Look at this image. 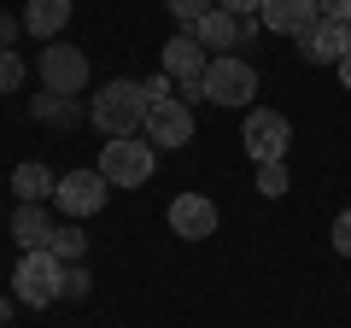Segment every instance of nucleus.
Segmentation results:
<instances>
[{"label": "nucleus", "mask_w": 351, "mask_h": 328, "mask_svg": "<svg viewBox=\"0 0 351 328\" xmlns=\"http://www.w3.org/2000/svg\"><path fill=\"white\" fill-rule=\"evenodd\" d=\"M147 112H152L147 82H129V76H112V82L88 100V117H94V124H100V135H112V141L141 135V129H147Z\"/></svg>", "instance_id": "obj_1"}, {"label": "nucleus", "mask_w": 351, "mask_h": 328, "mask_svg": "<svg viewBox=\"0 0 351 328\" xmlns=\"http://www.w3.org/2000/svg\"><path fill=\"white\" fill-rule=\"evenodd\" d=\"M112 188H147L152 170H158V147L147 135H123V141H106L100 164H94Z\"/></svg>", "instance_id": "obj_2"}, {"label": "nucleus", "mask_w": 351, "mask_h": 328, "mask_svg": "<svg viewBox=\"0 0 351 328\" xmlns=\"http://www.w3.org/2000/svg\"><path fill=\"white\" fill-rule=\"evenodd\" d=\"M12 299L29 305V311L64 299V264H59L53 253H24V264L12 270Z\"/></svg>", "instance_id": "obj_3"}, {"label": "nucleus", "mask_w": 351, "mask_h": 328, "mask_svg": "<svg viewBox=\"0 0 351 328\" xmlns=\"http://www.w3.org/2000/svg\"><path fill=\"white\" fill-rule=\"evenodd\" d=\"M252 94H258V71H252L246 59L217 53V59L205 65V100L211 106H252Z\"/></svg>", "instance_id": "obj_4"}, {"label": "nucleus", "mask_w": 351, "mask_h": 328, "mask_svg": "<svg viewBox=\"0 0 351 328\" xmlns=\"http://www.w3.org/2000/svg\"><path fill=\"white\" fill-rule=\"evenodd\" d=\"M240 141H246V159L252 164H276V159H287V147H293V124L281 112H269V106H252Z\"/></svg>", "instance_id": "obj_5"}, {"label": "nucleus", "mask_w": 351, "mask_h": 328, "mask_svg": "<svg viewBox=\"0 0 351 328\" xmlns=\"http://www.w3.org/2000/svg\"><path fill=\"white\" fill-rule=\"evenodd\" d=\"M41 82H47V94H82V89H88V59H82V47L47 41V47H41Z\"/></svg>", "instance_id": "obj_6"}, {"label": "nucleus", "mask_w": 351, "mask_h": 328, "mask_svg": "<svg viewBox=\"0 0 351 328\" xmlns=\"http://www.w3.org/2000/svg\"><path fill=\"white\" fill-rule=\"evenodd\" d=\"M106 194H112V182L100 176V170H71V176H59V211L64 217H94L106 211Z\"/></svg>", "instance_id": "obj_7"}, {"label": "nucleus", "mask_w": 351, "mask_h": 328, "mask_svg": "<svg viewBox=\"0 0 351 328\" xmlns=\"http://www.w3.org/2000/svg\"><path fill=\"white\" fill-rule=\"evenodd\" d=\"M141 135H147L158 152H164V147H188V141H193V112L176 100V94H170V100H152L147 129H141Z\"/></svg>", "instance_id": "obj_8"}, {"label": "nucleus", "mask_w": 351, "mask_h": 328, "mask_svg": "<svg viewBox=\"0 0 351 328\" xmlns=\"http://www.w3.org/2000/svg\"><path fill=\"white\" fill-rule=\"evenodd\" d=\"M258 24H263V18H234V12H223V6H217V12H205L188 36L199 41L205 53H211V47H246V41L258 36Z\"/></svg>", "instance_id": "obj_9"}, {"label": "nucleus", "mask_w": 351, "mask_h": 328, "mask_svg": "<svg viewBox=\"0 0 351 328\" xmlns=\"http://www.w3.org/2000/svg\"><path fill=\"white\" fill-rule=\"evenodd\" d=\"M299 53L311 65H339L351 53V24H339V18H316V24L299 36Z\"/></svg>", "instance_id": "obj_10"}, {"label": "nucleus", "mask_w": 351, "mask_h": 328, "mask_svg": "<svg viewBox=\"0 0 351 328\" xmlns=\"http://www.w3.org/2000/svg\"><path fill=\"white\" fill-rule=\"evenodd\" d=\"M170 229L182 240H211L217 235V205L205 194H176L170 200Z\"/></svg>", "instance_id": "obj_11"}, {"label": "nucleus", "mask_w": 351, "mask_h": 328, "mask_svg": "<svg viewBox=\"0 0 351 328\" xmlns=\"http://www.w3.org/2000/svg\"><path fill=\"white\" fill-rule=\"evenodd\" d=\"M263 30H276V36H293L299 41L304 30L322 18V0H263Z\"/></svg>", "instance_id": "obj_12"}, {"label": "nucleus", "mask_w": 351, "mask_h": 328, "mask_svg": "<svg viewBox=\"0 0 351 328\" xmlns=\"http://www.w3.org/2000/svg\"><path fill=\"white\" fill-rule=\"evenodd\" d=\"M53 235H59V223L47 217V205H18L12 211V240L24 253H53Z\"/></svg>", "instance_id": "obj_13"}, {"label": "nucleus", "mask_w": 351, "mask_h": 328, "mask_svg": "<svg viewBox=\"0 0 351 328\" xmlns=\"http://www.w3.org/2000/svg\"><path fill=\"white\" fill-rule=\"evenodd\" d=\"M205 65H211V53H205L193 36H176V41H164V76L188 82V76H205Z\"/></svg>", "instance_id": "obj_14"}, {"label": "nucleus", "mask_w": 351, "mask_h": 328, "mask_svg": "<svg viewBox=\"0 0 351 328\" xmlns=\"http://www.w3.org/2000/svg\"><path fill=\"white\" fill-rule=\"evenodd\" d=\"M12 194H18V205H41V200H53V194H59V176H53L47 164H18L12 170Z\"/></svg>", "instance_id": "obj_15"}, {"label": "nucleus", "mask_w": 351, "mask_h": 328, "mask_svg": "<svg viewBox=\"0 0 351 328\" xmlns=\"http://www.w3.org/2000/svg\"><path fill=\"white\" fill-rule=\"evenodd\" d=\"M64 24H71V0H29L24 6V30L41 41H59Z\"/></svg>", "instance_id": "obj_16"}, {"label": "nucleus", "mask_w": 351, "mask_h": 328, "mask_svg": "<svg viewBox=\"0 0 351 328\" xmlns=\"http://www.w3.org/2000/svg\"><path fill=\"white\" fill-rule=\"evenodd\" d=\"M36 117L41 124H76L82 106H76V94H36Z\"/></svg>", "instance_id": "obj_17"}, {"label": "nucleus", "mask_w": 351, "mask_h": 328, "mask_svg": "<svg viewBox=\"0 0 351 328\" xmlns=\"http://www.w3.org/2000/svg\"><path fill=\"white\" fill-rule=\"evenodd\" d=\"M82 253H88V235H82L76 223H64L59 235H53V258H59V264H76Z\"/></svg>", "instance_id": "obj_18"}, {"label": "nucleus", "mask_w": 351, "mask_h": 328, "mask_svg": "<svg viewBox=\"0 0 351 328\" xmlns=\"http://www.w3.org/2000/svg\"><path fill=\"white\" fill-rule=\"evenodd\" d=\"M258 194H263V200H281V194H287V159L258 164Z\"/></svg>", "instance_id": "obj_19"}, {"label": "nucleus", "mask_w": 351, "mask_h": 328, "mask_svg": "<svg viewBox=\"0 0 351 328\" xmlns=\"http://www.w3.org/2000/svg\"><path fill=\"white\" fill-rule=\"evenodd\" d=\"M12 89H24V59L12 47H0V94H12Z\"/></svg>", "instance_id": "obj_20"}, {"label": "nucleus", "mask_w": 351, "mask_h": 328, "mask_svg": "<svg viewBox=\"0 0 351 328\" xmlns=\"http://www.w3.org/2000/svg\"><path fill=\"white\" fill-rule=\"evenodd\" d=\"M170 12L182 18V24H188V30H193V24H199L205 12H217V0H170Z\"/></svg>", "instance_id": "obj_21"}, {"label": "nucleus", "mask_w": 351, "mask_h": 328, "mask_svg": "<svg viewBox=\"0 0 351 328\" xmlns=\"http://www.w3.org/2000/svg\"><path fill=\"white\" fill-rule=\"evenodd\" d=\"M88 288H94V276L82 264H64V299H88Z\"/></svg>", "instance_id": "obj_22"}, {"label": "nucleus", "mask_w": 351, "mask_h": 328, "mask_svg": "<svg viewBox=\"0 0 351 328\" xmlns=\"http://www.w3.org/2000/svg\"><path fill=\"white\" fill-rule=\"evenodd\" d=\"M334 253H339V258H351V211H339V217H334Z\"/></svg>", "instance_id": "obj_23"}, {"label": "nucleus", "mask_w": 351, "mask_h": 328, "mask_svg": "<svg viewBox=\"0 0 351 328\" xmlns=\"http://www.w3.org/2000/svg\"><path fill=\"white\" fill-rule=\"evenodd\" d=\"M223 12H234V18H258L263 12V0H217Z\"/></svg>", "instance_id": "obj_24"}, {"label": "nucleus", "mask_w": 351, "mask_h": 328, "mask_svg": "<svg viewBox=\"0 0 351 328\" xmlns=\"http://www.w3.org/2000/svg\"><path fill=\"white\" fill-rule=\"evenodd\" d=\"M18 30H24V18H6V12H0V47H12Z\"/></svg>", "instance_id": "obj_25"}, {"label": "nucleus", "mask_w": 351, "mask_h": 328, "mask_svg": "<svg viewBox=\"0 0 351 328\" xmlns=\"http://www.w3.org/2000/svg\"><path fill=\"white\" fill-rule=\"evenodd\" d=\"M322 18H339V24H351V0H322Z\"/></svg>", "instance_id": "obj_26"}, {"label": "nucleus", "mask_w": 351, "mask_h": 328, "mask_svg": "<svg viewBox=\"0 0 351 328\" xmlns=\"http://www.w3.org/2000/svg\"><path fill=\"white\" fill-rule=\"evenodd\" d=\"M170 82H176V76H152V82H147V100H170Z\"/></svg>", "instance_id": "obj_27"}, {"label": "nucleus", "mask_w": 351, "mask_h": 328, "mask_svg": "<svg viewBox=\"0 0 351 328\" xmlns=\"http://www.w3.org/2000/svg\"><path fill=\"white\" fill-rule=\"evenodd\" d=\"M339 82H346V94H351V53L339 59Z\"/></svg>", "instance_id": "obj_28"}, {"label": "nucleus", "mask_w": 351, "mask_h": 328, "mask_svg": "<svg viewBox=\"0 0 351 328\" xmlns=\"http://www.w3.org/2000/svg\"><path fill=\"white\" fill-rule=\"evenodd\" d=\"M6 316H12V305H6V299H0V323H6Z\"/></svg>", "instance_id": "obj_29"}]
</instances>
